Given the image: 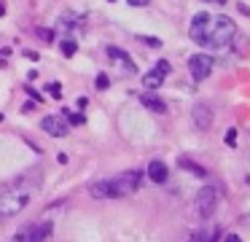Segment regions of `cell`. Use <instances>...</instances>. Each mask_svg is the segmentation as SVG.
I'll use <instances>...</instances> for the list:
<instances>
[{
	"label": "cell",
	"instance_id": "cell-1",
	"mask_svg": "<svg viewBox=\"0 0 250 242\" xmlns=\"http://www.w3.org/2000/svg\"><path fill=\"white\" fill-rule=\"evenodd\" d=\"M143 183V172L140 170H129V172H121L116 177H108V180H97L89 186L92 197L97 199H121V197H129L140 188Z\"/></svg>",
	"mask_w": 250,
	"mask_h": 242
},
{
	"label": "cell",
	"instance_id": "cell-2",
	"mask_svg": "<svg viewBox=\"0 0 250 242\" xmlns=\"http://www.w3.org/2000/svg\"><path fill=\"white\" fill-rule=\"evenodd\" d=\"M237 38V22L226 14L210 16V24H207V46L221 48L226 43H231Z\"/></svg>",
	"mask_w": 250,
	"mask_h": 242
},
{
	"label": "cell",
	"instance_id": "cell-3",
	"mask_svg": "<svg viewBox=\"0 0 250 242\" xmlns=\"http://www.w3.org/2000/svg\"><path fill=\"white\" fill-rule=\"evenodd\" d=\"M27 204H30V194L22 191V188H11V191L0 194V218L19 215Z\"/></svg>",
	"mask_w": 250,
	"mask_h": 242
},
{
	"label": "cell",
	"instance_id": "cell-4",
	"mask_svg": "<svg viewBox=\"0 0 250 242\" xmlns=\"http://www.w3.org/2000/svg\"><path fill=\"white\" fill-rule=\"evenodd\" d=\"M51 231H54L51 220H41V223H33V226L19 229L17 234H14L11 242H43V240H49V237H51Z\"/></svg>",
	"mask_w": 250,
	"mask_h": 242
},
{
	"label": "cell",
	"instance_id": "cell-5",
	"mask_svg": "<svg viewBox=\"0 0 250 242\" xmlns=\"http://www.w3.org/2000/svg\"><path fill=\"white\" fill-rule=\"evenodd\" d=\"M215 210H218V191L212 186H202L196 191V213L202 218H210Z\"/></svg>",
	"mask_w": 250,
	"mask_h": 242
},
{
	"label": "cell",
	"instance_id": "cell-6",
	"mask_svg": "<svg viewBox=\"0 0 250 242\" xmlns=\"http://www.w3.org/2000/svg\"><path fill=\"white\" fill-rule=\"evenodd\" d=\"M207 24H210V14H207V11H199V14L191 19L188 35H191V41L199 43V46H207Z\"/></svg>",
	"mask_w": 250,
	"mask_h": 242
},
{
	"label": "cell",
	"instance_id": "cell-7",
	"mask_svg": "<svg viewBox=\"0 0 250 242\" xmlns=\"http://www.w3.org/2000/svg\"><path fill=\"white\" fill-rule=\"evenodd\" d=\"M188 70H191V78L194 81H205L212 73V59L207 54H194L188 59Z\"/></svg>",
	"mask_w": 250,
	"mask_h": 242
},
{
	"label": "cell",
	"instance_id": "cell-8",
	"mask_svg": "<svg viewBox=\"0 0 250 242\" xmlns=\"http://www.w3.org/2000/svg\"><path fill=\"white\" fill-rule=\"evenodd\" d=\"M108 57L113 59L116 65H121V70H124V73H137V67H135V59H132L129 54L124 51V48H119V46H110V48H108Z\"/></svg>",
	"mask_w": 250,
	"mask_h": 242
},
{
	"label": "cell",
	"instance_id": "cell-9",
	"mask_svg": "<svg viewBox=\"0 0 250 242\" xmlns=\"http://www.w3.org/2000/svg\"><path fill=\"white\" fill-rule=\"evenodd\" d=\"M41 129L49 132L51 137H65V134H67V124L62 121L60 116H46L43 121H41Z\"/></svg>",
	"mask_w": 250,
	"mask_h": 242
},
{
	"label": "cell",
	"instance_id": "cell-10",
	"mask_svg": "<svg viewBox=\"0 0 250 242\" xmlns=\"http://www.w3.org/2000/svg\"><path fill=\"white\" fill-rule=\"evenodd\" d=\"M191 116H194V124L202 129V132L212 127V110H210L207 105H202V102H199V105H194V110H191Z\"/></svg>",
	"mask_w": 250,
	"mask_h": 242
},
{
	"label": "cell",
	"instance_id": "cell-11",
	"mask_svg": "<svg viewBox=\"0 0 250 242\" xmlns=\"http://www.w3.org/2000/svg\"><path fill=\"white\" fill-rule=\"evenodd\" d=\"M148 177H151L153 183H167V164H164L162 159H153L151 164H148Z\"/></svg>",
	"mask_w": 250,
	"mask_h": 242
},
{
	"label": "cell",
	"instance_id": "cell-12",
	"mask_svg": "<svg viewBox=\"0 0 250 242\" xmlns=\"http://www.w3.org/2000/svg\"><path fill=\"white\" fill-rule=\"evenodd\" d=\"M140 102L148 108V110H153V113H164V110H167V105H164L156 94H140Z\"/></svg>",
	"mask_w": 250,
	"mask_h": 242
},
{
	"label": "cell",
	"instance_id": "cell-13",
	"mask_svg": "<svg viewBox=\"0 0 250 242\" xmlns=\"http://www.w3.org/2000/svg\"><path fill=\"white\" fill-rule=\"evenodd\" d=\"M162 81H164V73H159L156 67H153L151 73L143 75V86H146V89H159V86H162Z\"/></svg>",
	"mask_w": 250,
	"mask_h": 242
},
{
	"label": "cell",
	"instance_id": "cell-14",
	"mask_svg": "<svg viewBox=\"0 0 250 242\" xmlns=\"http://www.w3.org/2000/svg\"><path fill=\"white\" fill-rule=\"evenodd\" d=\"M178 164L183 167V170H188V172H194L196 177H205L207 172H205V167H199V164H194V161H188V159H178Z\"/></svg>",
	"mask_w": 250,
	"mask_h": 242
},
{
	"label": "cell",
	"instance_id": "cell-15",
	"mask_svg": "<svg viewBox=\"0 0 250 242\" xmlns=\"http://www.w3.org/2000/svg\"><path fill=\"white\" fill-rule=\"evenodd\" d=\"M62 54H65V57H73V54H76L78 51V43L76 41H62Z\"/></svg>",
	"mask_w": 250,
	"mask_h": 242
},
{
	"label": "cell",
	"instance_id": "cell-16",
	"mask_svg": "<svg viewBox=\"0 0 250 242\" xmlns=\"http://www.w3.org/2000/svg\"><path fill=\"white\" fill-rule=\"evenodd\" d=\"M191 242H215V240H210V237H207V231H194V234H191Z\"/></svg>",
	"mask_w": 250,
	"mask_h": 242
},
{
	"label": "cell",
	"instance_id": "cell-17",
	"mask_svg": "<svg viewBox=\"0 0 250 242\" xmlns=\"http://www.w3.org/2000/svg\"><path fill=\"white\" fill-rule=\"evenodd\" d=\"M38 38H41V41H46V43H51V41H54V32L41 27V30H38Z\"/></svg>",
	"mask_w": 250,
	"mask_h": 242
},
{
	"label": "cell",
	"instance_id": "cell-18",
	"mask_svg": "<svg viewBox=\"0 0 250 242\" xmlns=\"http://www.w3.org/2000/svg\"><path fill=\"white\" fill-rule=\"evenodd\" d=\"M108 86H110V78L105 73H100L97 75V89H108Z\"/></svg>",
	"mask_w": 250,
	"mask_h": 242
},
{
	"label": "cell",
	"instance_id": "cell-19",
	"mask_svg": "<svg viewBox=\"0 0 250 242\" xmlns=\"http://www.w3.org/2000/svg\"><path fill=\"white\" fill-rule=\"evenodd\" d=\"M62 116H65V118H70L73 124H83V116H81V113H70V110H65Z\"/></svg>",
	"mask_w": 250,
	"mask_h": 242
},
{
	"label": "cell",
	"instance_id": "cell-20",
	"mask_svg": "<svg viewBox=\"0 0 250 242\" xmlns=\"http://www.w3.org/2000/svg\"><path fill=\"white\" fill-rule=\"evenodd\" d=\"M156 70H159V73H164V75H167L172 67H169V62H167V59H159V62H156Z\"/></svg>",
	"mask_w": 250,
	"mask_h": 242
},
{
	"label": "cell",
	"instance_id": "cell-21",
	"mask_svg": "<svg viewBox=\"0 0 250 242\" xmlns=\"http://www.w3.org/2000/svg\"><path fill=\"white\" fill-rule=\"evenodd\" d=\"M226 145H237V129H229L226 132Z\"/></svg>",
	"mask_w": 250,
	"mask_h": 242
},
{
	"label": "cell",
	"instance_id": "cell-22",
	"mask_svg": "<svg viewBox=\"0 0 250 242\" xmlns=\"http://www.w3.org/2000/svg\"><path fill=\"white\" fill-rule=\"evenodd\" d=\"M49 91H51V97H54V100H60V97H62V86L60 84H51Z\"/></svg>",
	"mask_w": 250,
	"mask_h": 242
},
{
	"label": "cell",
	"instance_id": "cell-23",
	"mask_svg": "<svg viewBox=\"0 0 250 242\" xmlns=\"http://www.w3.org/2000/svg\"><path fill=\"white\" fill-rule=\"evenodd\" d=\"M143 41H146L148 46H153V48H159V46H162V41H159V38H143Z\"/></svg>",
	"mask_w": 250,
	"mask_h": 242
},
{
	"label": "cell",
	"instance_id": "cell-24",
	"mask_svg": "<svg viewBox=\"0 0 250 242\" xmlns=\"http://www.w3.org/2000/svg\"><path fill=\"white\" fill-rule=\"evenodd\" d=\"M126 3H129V5H148L151 0H126Z\"/></svg>",
	"mask_w": 250,
	"mask_h": 242
},
{
	"label": "cell",
	"instance_id": "cell-25",
	"mask_svg": "<svg viewBox=\"0 0 250 242\" xmlns=\"http://www.w3.org/2000/svg\"><path fill=\"white\" fill-rule=\"evenodd\" d=\"M27 94H30V97H33V100H35V102H38V100H41V94H38V91H35V89H27Z\"/></svg>",
	"mask_w": 250,
	"mask_h": 242
},
{
	"label": "cell",
	"instance_id": "cell-26",
	"mask_svg": "<svg viewBox=\"0 0 250 242\" xmlns=\"http://www.w3.org/2000/svg\"><path fill=\"white\" fill-rule=\"evenodd\" d=\"M226 242H242V240H239L237 234H229V237H226Z\"/></svg>",
	"mask_w": 250,
	"mask_h": 242
},
{
	"label": "cell",
	"instance_id": "cell-27",
	"mask_svg": "<svg viewBox=\"0 0 250 242\" xmlns=\"http://www.w3.org/2000/svg\"><path fill=\"white\" fill-rule=\"evenodd\" d=\"M0 16H6V3L0 0Z\"/></svg>",
	"mask_w": 250,
	"mask_h": 242
},
{
	"label": "cell",
	"instance_id": "cell-28",
	"mask_svg": "<svg viewBox=\"0 0 250 242\" xmlns=\"http://www.w3.org/2000/svg\"><path fill=\"white\" fill-rule=\"evenodd\" d=\"M212 3H223V0H212Z\"/></svg>",
	"mask_w": 250,
	"mask_h": 242
},
{
	"label": "cell",
	"instance_id": "cell-29",
	"mask_svg": "<svg viewBox=\"0 0 250 242\" xmlns=\"http://www.w3.org/2000/svg\"><path fill=\"white\" fill-rule=\"evenodd\" d=\"M0 118H3V116H0Z\"/></svg>",
	"mask_w": 250,
	"mask_h": 242
}]
</instances>
